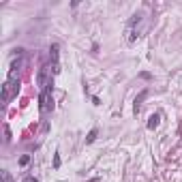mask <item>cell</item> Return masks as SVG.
Instances as JSON below:
<instances>
[{
  "instance_id": "obj_7",
  "label": "cell",
  "mask_w": 182,
  "mask_h": 182,
  "mask_svg": "<svg viewBox=\"0 0 182 182\" xmlns=\"http://www.w3.org/2000/svg\"><path fill=\"white\" fill-rule=\"evenodd\" d=\"M28 163H30V156H28V154H24V156L19 159V165H28Z\"/></svg>"
},
{
  "instance_id": "obj_1",
  "label": "cell",
  "mask_w": 182,
  "mask_h": 182,
  "mask_svg": "<svg viewBox=\"0 0 182 182\" xmlns=\"http://www.w3.org/2000/svg\"><path fill=\"white\" fill-rule=\"evenodd\" d=\"M39 107H41V111H43V114L54 109V101H51V88L41 90V94H39Z\"/></svg>"
},
{
  "instance_id": "obj_9",
  "label": "cell",
  "mask_w": 182,
  "mask_h": 182,
  "mask_svg": "<svg viewBox=\"0 0 182 182\" xmlns=\"http://www.w3.org/2000/svg\"><path fill=\"white\" fill-rule=\"evenodd\" d=\"M24 182H39V180H37L34 176H28V178H26V180H24Z\"/></svg>"
},
{
  "instance_id": "obj_4",
  "label": "cell",
  "mask_w": 182,
  "mask_h": 182,
  "mask_svg": "<svg viewBox=\"0 0 182 182\" xmlns=\"http://www.w3.org/2000/svg\"><path fill=\"white\" fill-rule=\"evenodd\" d=\"M146 94H148V92L144 90V92H141V94H139V96H137V99H135V114H137V111H139V107H141V101L146 99Z\"/></svg>"
},
{
  "instance_id": "obj_6",
  "label": "cell",
  "mask_w": 182,
  "mask_h": 182,
  "mask_svg": "<svg viewBox=\"0 0 182 182\" xmlns=\"http://www.w3.org/2000/svg\"><path fill=\"white\" fill-rule=\"evenodd\" d=\"M2 182H13V178H11V174H9L6 169L2 172Z\"/></svg>"
},
{
  "instance_id": "obj_3",
  "label": "cell",
  "mask_w": 182,
  "mask_h": 182,
  "mask_svg": "<svg viewBox=\"0 0 182 182\" xmlns=\"http://www.w3.org/2000/svg\"><path fill=\"white\" fill-rule=\"evenodd\" d=\"M159 122H161V116H159V114H152V116L148 118V129L154 131V129L159 127Z\"/></svg>"
},
{
  "instance_id": "obj_8",
  "label": "cell",
  "mask_w": 182,
  "mask_h": 182,
  "mask_svg": "<svg viewBox=\"0 0 182 182\" xmlns=\"http://www.w3.org/2000/svg\"><path fill=\"white\" fill-rule=\"evenodd\" d=\"M54 167H56V169L60 167V154H58V152L54 154Z\"/></svg>"
},
{
  "instance_id": "obj_2",
  "label": "cell",
  "mask_w": 182,
  "mask_h": 182,
  "mask_svg": "<svg viewBox=\"0 0 182 182\" xmlns=\"http://www.w3.org/2000/svg\"><path fill=\"white\" fill-rule=\"evenodd\" d=\"M58 43H54V45L49 47V58H51V67H54V73H58L60 71V64H58Z\"/></svg>"
},
{
  "instance_id": "obj_5",
  "label": "cell",
  "mask_w": 182,
  "mask_h": 182,
  "mask_svg": "<svg viewBox=\"0 0 182 182\" xmlns=\"http://www.w3.org/2000/svg\"><path fill=\"white\" fill-rule=\"evenodd\" d=\"M96 133H99V131H96V129H92L90 133H88V137H86V144H92V141L96 139Z\"/></svg>"
}]
</instances>
